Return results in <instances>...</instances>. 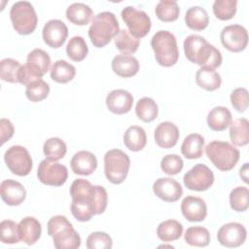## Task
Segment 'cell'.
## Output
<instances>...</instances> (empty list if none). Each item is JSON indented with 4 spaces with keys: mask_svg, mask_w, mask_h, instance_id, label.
Masks as SVG:
<instances>
[{
    "mask_svg": "<svg viewBox=\"0 0 249 249\" xmlns=\"http://www.w3.org/2000/svg\"><path fill=\"white\" fill-rule=\"evenodd\" d=\"M72 197L71 213L80 222L89 221L93 215L105 211L108 202L106 190L99 185H92L86 179H76L70 187Z\"/></svg>",
    "mask_w": 249,
    "mask_h": 249,
    "instance_id": "6da1fadb",
    "label": "cell"
},
{
    "mask_svg": "<svg viewBox=\"0 0 249 249\" xmlns=\"http://www.w3.org/2000/svg\"><path fill=\"white\" fill-rule=\"evenodd\" d=\"M185 55L192 63L210 69L218 68L223 61L221 52L199 35H189L183 44Z\"/></svg>",
    "mask_w": 249,
    "mask_h": 249,
    "instance_id": "7a4b0ae2",
    "label": "cell"
},
{
    "mask_svg": "<svg viewBox=\"0 0 249 249\" xmlns=\"http://www.w3.org/2000/svg\"><path fill=\"white\" fill-rule=\"evenodd\" d=\"M120 26L116 16L111 12H101L91 19L89 37L96 48H103L117 36Z\"/></svg>",
    "mask_w": 249,
    "mask_h": 249,
    "instance_id": "3957f363",
    "label": "cell"
},
{
    "mask_svg": "<svg viewBox=\"0 0 249 249\" xmlns=\"http://www.w3.org/2000/svg\"><path fill=\"white\" fill-rule=\"evenodd\" d=\"M48 234L53 237L56 249H77L81 237L65 216L56 215L48 222Z\"/></svg>",
    "mask_w": 249,
    "mask_h": 249,
    "instance_id": "277c9868",
    "label": "cell"
},
{
    "mask_svg": "<svg viewBox=\"0 0 249 249\" xmlns=\"http://www.w3.org/2000/svg\"><path fill=\"white\" fill-rule=\"evenodd\" d=\"M151 47L160 65L170 67L176 64L179 58V51L176 38L171 32L167 30L157 31L151 39Z\"/></svg>",
    "mask_w": 249,
    "mask_h": 249,
    "instance_id": "5b68a950",
    "label": "cell"
},
{
    "mask_svg": "<svg viewBox=\"0 0 249 249\" xmlns=\"http://www.w3.org/2000/svg\"><path fill=\"white\" fill-rule=\"evenodd\" d=\"M205 154L221 171H230L237 163L240 153L229 142L214 140L205 147Z\"/></svg>",
    "mask_w": 249,
    "mask_h": 249,
    "instance_id": "8992f818",
    "label": "cell"
},
{
    "mask_svg": "<svg viewBox=\"0 0 249 249\" xmlns=\"http://www.w3.org/2000/svg\"><path fill=\"white\" fill-rule=\"evenodd\" d=\"M130 166V159L120 149H112L104 156V173L109 182L119 185L124 181Z\"/></svg>",
    "mask_w": 249,
    "mask_h": 249,
    "instance_id": "52a82bcc",
    "label": "cell"
},
{
    "mask_svg": "<svg viewBox=\"0 0 249 249\" xmlns=\"http://www.w3.org/2000/svg\"><path fill=\"white\" fill-rule=\"evenodd\" d=\"M10 18L14 29L20 35L31 34L38 23L36 12L28 1H18L13 4L10 11Z\"/></svg>",
    "mask_w": 249,
    "mask_h": 249,
    "instance_id": "ba28073f",
    "label": "cell"
},
{
    "mask_svg": "<svg viewBox=\"0 0 249 249\" xmlns=\"http://www.w3.org/2000/svg\"><path fill=\"white\" fill-rule=\"evenodd\" d=\"M9 170L18 176H26L30 173L33 162L28 151L19 145L10 147L4 155Z\"/></svg>",
    "mask_w": 249,
    "mask_h": 249,
    "instance_id": "9c48e42d",
    "label": "cell"
},
{
    "mask_svg": "<svg viewBox=\"0 0 249 249\" xmlns=\"http://www.w3.org/2000/svg\"><path fill=\"white\" fill-rule=\"evenodd\" d=\"M121 15L123 20L128 28L129 33L135 38H143L149 33L152 22L150 17L144 11L127 6L123 9Z\"/></svg>",
    "mask_w": 249,
    "mask_h": 249,
    "instance_id": "30bf717a",
    "label": "cell"
},
{
    "mask_svg": "<svg viewBox=\"0 0 249 249\" xmlns=\"http://www.w3.org/2000/svg\"><path fill=\"white\" fill-rule=\"evenodd\" d=\"M37 177L44 185L59 187L67 181L68 171L65 165L45 159L39 163Z\"/></svg>",
    "mask_w": 249,
    "mask_h": 249,
    "instance_id": "8fae6325",
    "label": "cell"
},
{
    "mask_svg": "<svg viewBox=\"0 0 249 249\" xmlns=\"http://www.w3.org/2000/svg\"><path fill=\"white\" fill-rule=\"evenodd\" d=\"M183 182L189 190L203 192L213 185L214 174L207 165L198 163L184 175Z\"/></svg>",
    "mask_w": 249,
    "mask_h": 249,
    "instance_id": "7c38bea8",
    "label": "cell"
},
{
    "mask_svg": "<svg viewBox=\"0 0 249 249\" xmlns=\"http://www.w3.org/2000/svg\"><path fill=\"white\" fill-rule=\"evenodd\" d=\"M222 45L232 53H239L247 47L248 33L240 24H231L224 27L221 31Z\"/></svg>",
    "mask_w": 249,
    "mask_h": 249,
    "instance_id": "4fadbf2b",
    "label": "cell"
},
{
    "mask_svg": "<svg viewBox=\"0 0 249 249\" xmlns=\"http://www.w3.org/2000/svg\"><path fill=\"white\" fill-rule=\"evenodd\" d=\"M246 236L247 231L245 227L236 222H231L223 225L217 232V239L219 243L229 248H234L242 245Z\"/></svg>",
    "mask_w": 249,
    "mask_h": 249,
    "instance_id": "5bb4252c",
    "label": "cell"
},
{
    "mask_svg": "<svg viewBox=\"0 0 249 249\" xmlns=\"http://www.w3.org/2000/svg\"><path fill=\"white\" fill-rule=\"evenodd\" d=\"M42 36L46 45L53 49H58L66 41L68 28L62 20L51 19L44 25Z\"/></svg>",
    "mask_w": 249,
    "mask_h": 249,
    "instance_id": "9a60e30c",
    "label": "cell"
},
{
    "mask_svg": "<svg viewBox=\"0 0 249 249\" xmlns=\"http://www.w3.org/2000/svg\"><path fill=\"white\" fill-rule=\"evenodd\" d=\"M153 192L159 198L167 202L177 201L183 195L181 185L170 177L157 179L153 184Z\"/></svg>",
    "mask_w": 249,
    "mask_h": 249,
    "instance_id": "2e32d148",
    "label": "cell"
},
{
    "mask_svg": "<svg viewBox=\"0 0 249 249\" xmlns=\"http://www.w3.org/2000/svg\"><path fill=\"white\" fill-rule=\"evenodd\" d=\"M106 106L109 111L117 115L126 114L133 104L132 94L124 89H113L106 96Z\"/></svg>",
    "mask_w": 249,
    "mask_h": 249,
    "instance_id": "e0dca14e",
    "label": "cell"
},
{
    "mask_svg": "<svg viewBox=\"0 0 249 249\" xmlns=\"http://www.w3.org/2000/svg\"><path fill=\"white\" fill-rule=\"evenodd\" d=\"M181 212L190 222H201L206 218L207 206L202 198L188 196L182 200Z\"/></svg>",
    "mask_w": 249,
    "mask_h": 249,
    "instance_id": "ac0fdd59",
    "label": "cell"
},
{
    "mask_svg": "<svg viewBox=\"0 0 249 249\" xmlns=\"http://www.w3.org/2000/svg\"><path fill=\"white\" fill-rule=\"evenodd\" d=\"M0 195L6 204L17 206L25 200L26 190L19 182L8 179L2 181L0 185Z\"/></svg>",
    "mask_w": 249,
    "mask_h": 249,
    "instance_id": "d6986e66",
    "label": "cell"
},
{
    "mask_svg": "<svg viewBox=\"0 0 249 249\" xmlns=\"http://www.w3.org/2000/svg\"><path fill=\"white\" fill-rule=\"evenodd\" d=\"M179 129L171 122L160 123L155 129L154 138L157 145L163 149H170L174 147L179 139Z\"/></svg>",
    "mask_w": 249,
    "mask_h": 249,
    "instance_id": "ffe728a7",
    "label": "cell"
},
{
    "mask_svg": "<svg viewBox=\"0 0 249 249\" xmlns=\"http://www.w3.org/2000/svg\"><path fill=\"white\" fill-rule=\"evenodd\" d=\"M70 165L72 171L78 175H90L97 167L96 157L89 151H79L72 157Z\"/></svg>",
    "mask_w": 249,
    "mask_h": 249,
    "instance_id": "44dd1931",
    "label": "cell"
},
{
    "mask_svg": "<svg viewBox=\"0 0 249 249\" xmlns=\"http://www.w3.org/2000/svg\"><path fill=\"white\" fill-rule=\"evenodd\" d=\"M112 70L115 74L123 78H130L137 74L139 70L138 60L130 54H118L112 59Z\"/></svg>",
    "mask_w": 249,
    "mask_h": 249,
    "instance_id": "7402d4cb",
    "label": "cell"
},
{
    "mask_svg": "<svg viewBox=\"0 0 249 249\" xmlns=\"http://www.w3.org/2000/svg\"><path fill=\"white\" fill-rule=\"evenodd\" d=\"M41 224L34 217L27 216L18 223V233L20 240L27 245H33L36 243L41 236Z\"/></svg>",
    "mask_w": 249,
    "mask_h": 249,
    "instance_id": "603a6c76",
    "label": "cell"
},
{
    "mask_svg": "<svg viewBox=\"0 0 249 249\" xmlns=\"http://www.w3.org/2000/svg\"><path fill=\"white\" fill-rule=\"evenodd\" d=\"M231 120V113L224 106L212 108L207 115V124L214 131L225 130L230 126Z\"/></svg>",
    "mask_w": 249,
    "mask_h": 249,
    "instance_id": "cb8c5ba5",
    "label": "cell"
},
{
    "mask_svg": "<svg viewBox=\"0 0 249 249\" xmlns=\"http://www.w3.org/2000/svg\"><path fill=\"white\" fill-rule=\"evenodd\" d=\"M67 19L76 25H87L93 18L91 8L84 3H73L66 9Z\"/></svg>",
    "mask_w": 249,
    "mask_h": 249,
    "instance_id": "d4e9b609",
    "label": "cell"
},
{
    "mask_svg": "<svg viewBox=\"0 0 249 249\" xmlns=\"http://www.w3.org/2000/svg\"><path fill=\"white\" fill-rule=\"evenodd\" d=\"M204 138L198 133H192L185 137L181 145L182 155L189 160L199 159L203 154Z\"/></svg>",
    "mask_w": 249,
    "mask_h": 249,
    "instance_id": "484cf974",
    "label": "cell"
},
{
    "mask_svg": "<svg viewBox=\"0 0 249 249\" xmlns=\"http://www.w3.org/2000/svg\"><path fill=\"white\" fill-rule=\"evenodd\" d=\"M196 82L199 88L207 91H214L220 88L222 79L214 69L201 67L196 73Z\"/></svg>",
    "mask_w": 249,
    "mask_h": 249,
    "instance_id": "4316f807",
    "label": "cell"
},
{
    "mask_svg": "<svg viewBox=\"0 0 249 249\" xmlns=\"http://www.w3.org/2000/svg\"><path fill=\"white\" fill-rule=\"evenodd\" d=\"M186 25L193 30L201 31L208 26L209 17L205 9L199 6H194L187 10L185 15Z\"/></svg>",
    "mask_w": 249,
    "mask_h": 249,
    "instance_id": "83f0119b",
    "label": "cell"
},
{
    "mask_svg": "<svg viewBox=\"0 0 249 249\" xmlns=\"http://www.w3.org/2000/svg\"><path fill=\"white\" fill-rule=\"evenodd\" d=\"M124 143L125 147L132 152L141 151L147 143L145 130L138 125H131L127 127L124 134Z\"/></svg>",
    "mask_w": 249,
    "mask_h": 249,
    "instance_id": "f1b7e54d",
    "label": "cell"
},
{
    "mask_svg": "<svg viewBox=\"0 0 249 249\" xmlns=\"http://www.w3.org/2000/svg\"><path fill=\"white\" fill-rule=\"evenodd\" d=\"M230 138L235 146H245L249 142V122L245 118L236 119L230 124Z\"/></svg>",
    "mask_w": 249,
    "mask_h": 249,
    "instance_id": "f546056e",
    "label": "cell"
},
{
    "mask_svg": "<svg viewBox=\"0 0 249 249\" xmlns=\"http://www.w3.org/2000/svg\"><path fill=\"white\" fill-rule=\"evenodd\" d=\"M183 233V226L177 220L169 219L161 222L157 229L158 237L164 241L170 242L180 238Z\"/></svg>",
    "mask_w": 249,
    "mask_h": 249,
    "instance_id": "4dcf8cb0",
    "label": "cell"
},
{
    "mask_svg": "<svg viewBox=\"0 0 249 249\" xmlns=\"http://www.w3.org/2000/svg\"><path fill=\"white\" fill-rule=\"evenodd\" d=\"M50 75L52 80L55 83L66 84L74 79L76 75V68L67 61L58 59L53 64Z\"/></svg>",
    "mask_w": 249,
    "mask_h": 249,
    "instance_id": "1f68e13d",
    "label": "cell"
},
{
    "mask_svg": "<svg viewBox=\"0 0 249 249\" xmlns=\"http://www.w3.org/2000/svg\"><path fill=\"white\" fill-rule=\"evenodd\" d=\"M159 113V108L154 99L151 97L140 98L135 106V114L139 120L144 123H151L157 117Z\"/></svg>",
    "mask_w": 249,
    "mask_h": 249,
    "instance_id": "d6a6232c",
    "label": "cell"
},
{
    "mask_svg": "<svg viewBox=\"0 0 249 249\" xmlns=\"http://www.w3.org/2000/svg\"><path fill=\"white\" fill-rule=\"evenodd\" d=\"M139 45L140 39L135 38L126 29H120L119 33L115 37V46L124 54L135 53Z\"/></svg>",
    "mask_w": 249,
    "mask_h": 249,
    "instance_id": "836d02e7",
    "label": "cell"
},
{
    "mask_svg": "<svg viewBox=\"0 0 249 249\" xmlns=\"http://www.w3.org/2000/svg\"><path fill=\"white\" fill-rule=\"evenodd\" d=\"M43 152L46 159L57 161L64 158L67 152V147L62 139L58 137H51L45 141Z\"/></svg>",
    "mask_w": 249,
    "mask_h": 249,
    "instance_id": "e575fe53",
    "label": "cell"
},
{
    "mask_svg": "<svg viewBox=\"0 0 249 249\" xmlns=\"http://www.w3.org/2000/svg\"><path fill=\"white\" fill-rule=\"evenodd\" d=\"M184 238L189 245L196 247H205L210 243V233L208 230L198 226L188 228Z\"/></svg>",
    "mask_w": 249,
    "mask_h": 249,
    "instance_id": "d590c367",
    "label": "cell"
},
{
    "mask_svg": "<svg viewBox=\"0 0 249 249\" xmlns=\"http://www.w3.org/2000/svg\"><path fill=\"white\" fill-rule=\"evenodd\" d=\"M89 53L88 45L85 39L81 36L72 37L66 45V53L73 61H82L86 58Z\"/></svg>",
    "mask_w": 249,
    "mask_h": 249,
    "instance_id": "8d00e7d4",
    "label": "cell"
},
{
    "mask_svg": "<svg viewBox=\"0 0 249 249\" xmlns=\"http://www.w3.org/2000/svg\"><path fill=\"white\" fill-rule=\"evenodd\" d=\"M158 18L164 22H171L178 18L180 8L176 1H160L155 8Z\"/></svg>",
    "mask_w": 249,
    "mask_h": 249,
    "instance_id": "74e56055",
    "label": "cell"
},
{
    "mask_svg": "<svg viewBox=\"0 0 249 249\" xmlns=\"http://www.w3.org/2000/svg\"><path fill=\"white\" fill-rule=\"evenodd\" d=\"M230 205L236 212H244L249 207V190L246 187H236L230 194Z\"/></svg>",
    "mask_w": 249,
    "mask_h": 249,
    "instance_id": "f35d334b",
    "label": "cell"
},
{
    "mask_svg": "<svg viewBox=\"0 0 249 249\" xmlns=\"http://www.w3.org/2000/svg\"><path fill=\"white\" fill-rule=\"evenodd\" d=\"M236 0H216L213 3L212 10L215 17L221 20H229L236 13Z\"/></svg>",
    "mask_w": 249,
    "mask_h": 249,
    "instance_id": "ab89813d",
    "label": "cell"
},
{
    "mask_svg": "<svg viewBox=\"0 0 249 249\" xmlns=\"http://www.w3.org/2000/svg\"><path fill=\"white\" fill-rule=\"evenodd\" d=\"M50 92V86L42 79H39L26 87L25 95L32 102H40L46 99Z\"/></svg>",
    "mask_w": 249,
    "mask_h": 249,
    "instance_id": "60d3db41",
    "label": "cell"
},
{
    "mask_svg": "<svg viewBox=\"0 0 249 249\" xmlns=\"http://www.w3.org/2000/svg\"><path fill=\"white\" fill-rule=\"evenodd\" d=\"M0 239L3 243L15 244L19 242L18 224L13 220H3L0 223Z\"/></svg>",
    "mask_w": 249,
    "mask_h": 249,
    "instance_id": "b9f144b4",
    "label": "cell"
},
{
    "mask_svg": "<svg viewBox=\"0 0 249 249\" xmlns=\"http://www.w3.org/2000/svg\"><path fill=\"white\" fill-rule=\"evenodd\" d=\"M20 63L13 58H4L0 62V77L3 81L9 83H18V73Z\"/></svg>",
    "mask_w": 249,
    "mask_h": 249,
    "instance_id": "7bdbcfd3",
    "label": "cell"
},
{
    "mask_svg": "<svg viewBox=\"0 0 249 249\" xmlns=\"http://www.w3.org/2000/svg\"><path fill=\"white\" fill-rule=\"evenodd\" d=\"M27 63L32 64L36 68H38L43 75H45L51 67V57L42 49H34L27 55Z\"/></svg>",
    "mask_w": 249,
    "mask_h": 249,
    "instance_id": "ee69618b",
    "label": "cell"
},
{
    "mask_svg": "<svg viewBox=\"0 0 249 249\" xmlns=\"http://www.w3.org/2000/svg\"><path fill=\"white\" fill-rule=\"evenodd\" d=\"M112 245L111 236L104 231H93L87 238L89 249H111Z\"/></svg>",
    "mask_w": 249,
    "mask_h": 249,
    "instance_id": "f6af8a7d",
    "label": "cell"
},
{
    "mask_svg": "<svg viewBox=\"0 0 249 249\" xmlns=\"http://www.w3.org/2000/svg\"><path fill=\"white\" fill-rule=\"evenodd\" d=\"M43 76V73L38 68L26 62L25 64L20 66L18 73V83L27 87L31 83L41 79Z\"/></svg>",
    "mask_w": 249,
    "mask_h": 249,
    "instance_id": "bcb514c9",
    "label": "cell"
},
{
    "mask_svg": "<svg viewBox=\"0 0 249 249\" xmlns=\"http://www.w3.org/2000/svg\"><path fill=\"white\" fill-rule=\"evenodd\" d=\"M183 160L176 154L166 155L160 160V168L167 175L178 174L183 169Z\"/></svg>",
    "mask_w": 249,
    "mask_h": 249,
    "instance_id": "7dc6e473",
    "label": "cell"
},
{
    "mask_svg": "<svg viewBox=\"0 0 249 249\" xmlns=\"http://www.w3.org/2000/svg\"><path fill=\"white\" fill-rule=\"evenodd\" d=\"M231 103L237 112H244L248 108V90L245 88H237L231 93Z\"/></svg>",
    "mask_w": 249,
    "mask_h": 249,
    "instance_id": "c3c4849f",
    "label": "cell"
},
{
    "mask_svg": "<svg viewBox=\"0 0 249 249\" xmlns=\"http://www.w3.org/2000/svg\"><path fill=\"white\" fill-rule=\"evenodd\" d=\"M0 132H1V144L3 145L5 142L10 140L14 135L15 128L11 121L8 119H1L0 121Z\"/></svg>",
    "mask_w": 249,
    "mask_h": 249,
    "instance_id": "681fc988",
    "label": "cell"
},
{
    "mask_svg": "<svg viewBox=\"0 0 249 249\" xmlns=\"http://www.w3.org/2000/svg\"><path fill=\"white\" fill-rule=\"evenodd\" d=\"M247 173H248V163L246 162L239 169V176L241 177V179H243V181L245 183H248V180H247L248 179V175H247Z\"/></svg>",
    "mask_w": 249,
    "mask_h": 249,
    "instance_id": "f907efd6",
    "label": "cell"
},
{
    "mask_svg": "<svg viewBox=\"0 0 249 249\" xmlns=\"http://www.w3.org/2000/svg\"><path fill=\"white\" fill-rule=\"evenodd\" d=\"M159 247H160H160H168V248H174V247H173V246H171V245H160V246H159Z\"/></svg>",
    "mask_w": 249,
    "mask_h": 249,
    "instance_id": "816d5d0a",
    "label": "cell"
}]
</instances>
